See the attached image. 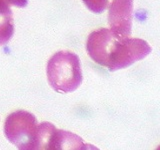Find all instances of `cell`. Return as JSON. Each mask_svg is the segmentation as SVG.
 <instances>
[{"mask_svg": "<svg viewBox=\"0 0 160 150\" xmlns=\"http://www.w3.org/2000/svg\"><path fill=\"white\" fill-rule=\"evenodd\" d=\"M86 50L94 62L114 72L145 58L152 49L143 39L120 37L110 29L100 28L89 35Z\"/></svg>", "mask_w": 160, "mask_h": 150, "instance_id": "6da1fadb", "label": "cell"}, {"mask_svg": "<svg viewBox=\"0 0 160 150\" xmlns=\"http://www.w3.org/2000/svg\"><path fill=\"white\" fill-rule=\"evenodd\" d=\"M46 73L50 86L62 93L75 91L83 79L80 59L70 51L55 53L47 63Z\"/></svg>", "mask_w": 160, "mask_h": 150, "instance_id": "7a4b0ae2", "label": "cell"}, {"mask_svg": "<svg viewBox=\"0 0 160 150\" xmlns=\"http://www.w3.org/2000/svg\"><path fill=\"white\" fill-rule=\"evenodd\" d=\"M37 129L38 123L35 116L24 110L9 114L4 123L5 136L20 150H35Z\"/></svg>", "mask_w": 160, "mask_h": 150, "instance_id": "3957f363", "label": "cell"}, {"mask_svg": "<svg viewBox=\"0 0 160 150\" xmlns=\"http://www.w3.org/2000/svg\"><path fill=\"white\" fill-rule=\"evenodd\" d=\"M133 18V0H113L108 9L110 30L117 36L131 35Z\"/></svg>", "mask_w": 160, "mask_h": 150, "instance_id": "277c9868", "label": "cell"}, {"mask_svg": "<svg viewBox=\"0 0 160 150\" xmlns=\"http://www.w3.org/2000/svg\"><path fill=\"white\" fill-rule=\"evenodd\" d=\"M92 145L86 144L81 137L65 130L54 127L50 134L46 150H83V149H96L91 147Z\"/></svg>", "mask_w": 160, "mask_h": 150, "instance_id": "5b68a950", "label": "cell"}, {"mask_svg": "<svg viewBox=\"0 0 160 150\" xmlns=\"http://www.w3.org/2000/svg\"><path fill=\"white\" fill-rule=\"evenodd\" d=\"M14 34L13 14L9 5L0 2V46L9 42Z\"/></svg>", "mask_w": 160, "mask_h": 150, "instance_id": "8992f818", "label": "cell"}, {"mask_svg": "<svg viewBox=\"0 0 160 150\" xmlns=\"http://www.w3.org/2000/svg\"><path fill=\"white\" fill-rule=\"evenodd\" d=\"M90 11L93 13H102L108 6L109 0H82Z\"/></svg>", "mask_w": 160, "mask_h": 150, "instance_id": "52a82bcc", "label": "cell"}, {"mask_svg": "<svg viewBox=\"0 0 160 150\" xmlns=\"http://www.w3.org/2000/svg\"><path fill=\"white\" fill-rule=\"evenodd\" d=\"M0 2L7 4L9 6H15V7H20V8L27 6V4H28L27 0H0Z\"/></svg>", "mask_w": 160, "mask_h": 150, "instance_id": "ba28073f", "label": "cell"}]
</instances>
